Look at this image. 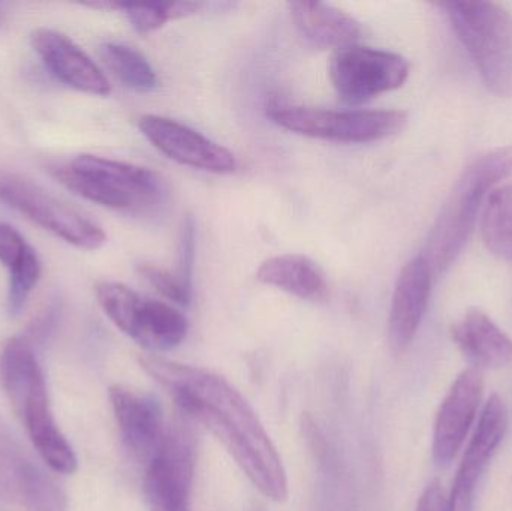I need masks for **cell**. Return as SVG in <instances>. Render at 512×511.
<instances>
[{
	"mask_svg": "<svg viewBox=\"0 0 512 511\" xmlns=\"http://www.w3.org/2000/svg\"><path fill=\"white\" fill-rule=\"evenodd\" d=\"M110 402L120 437L135 461L146 467L167 441L171 425L158 402L123 386L110 389Z\"/></svg>",
	"mask_w": 512,
	"mask_h": 511,
	"instance_id": "cell-14",
	"label": "cell"
},
{
	"mask_svg": "<svg viewBox=\"0 0 512 511\" xmlns=\"http://www.w3.org/2000/svg\"><path fill=\"white\" fill-rule=\"evenodd\" d=\"M0 386L42 461L56 473H75L77 456L54 420L41 365L24 339H9L0 351Z\"/></svg>",
	"mask_w": 512,
	"mask_h": 511,
	"instance_id": "cell-3",
	"label": "cell"
},
{
	"mask_svg": "<svg viewBox=\"0 0 512 511\" xmlns=\"http://www.w3.org/2000/svg\"><path fill=\"white\" fill-rule=\"evenodd\" d=\"M508 408L499 395L490 396L480 414L447 497V511H474L475 491L508 431Z\"/></svg>",
	"mask_w": 512,
	"mask_h": 511,
	"instance_id": "cell-11",
	"label": "cell"
},
{
	"mask_svg": "<svg viewBox=\"0 0 512 511\" xmlns=\"http://www.w3.org/2000/svg\"><path fill=\"white\" fill-rule=\"evenodd\" d=\"M96 297L114 326L150 354L174 350L188 336V318L182 312L119 282L96 285Z\"/></svg>",
	"mask_w": 512,
	"mask_h": 511,
	"instance_id": "cell-6",
	"label": "cell"
},
{
	"mask_svg": "<svg viewBox=\"0 0 512 511\" xmlns=\"http://www.w3.org/2000/svg\"><path fill=\"white\" fill-rule=\"evenodd\" d=\"M140 275L158 291L162 296L167 297L171 302L179 306H189L192 300V287L186 285L179 276L171 273L170 270L153 264H143L138 267Z\"/></svg>",
	"mask_w": 512,
	"mask_h": 511,
	"instance_id": "cell-25",
	"label": "cell"
},
{
	"mask_svg": "<svg viewBox=\"0 0 512 511\" xmlns=\"http://www.w3.org/2000/svg\"><path fill=\"white\" fill-rule=\"evenodd\" d=\"M195 446L191 434L171 425L161 452L144 467V497L150 511H192Z\"/></svg>",
	"mask_w": 512,
	"mask_h": 511,
	"instance_id": "cell-10",
	"label": "cell"
},
{
	"mask_svg": "<svg viewBox=\"0 0 512 511\" xmlns=\"http://www.w3.org/2000/svg\"><path fill=\"white\" fill-rule=\"evenodd\" d=\"M291 12L300 32L318 47H351L363 33L352 15L328 3L294 2Z\"/></svg>",
	"mask_w": 512,
	"mask_h": 511,
	"instance_id": "cell-19",
	"label": "cell"
},
{
	"mask_svg": "<svg viewBox=\"0 0 512 511\" xmlns=\"http://www.w3.org/2000/svg\"><path fill=\"white\" fill-rule=\"evenodd\" d=\"M432 281V272L421 255L400 270L388 315V341L396 353H403L417 336L429 306Z\"/></svg>",
	"mask_w": 512,
	"mask_h": 511,
	"instance_id": "cell-16",
	"label": "cell"
},
{
	"mask_svg": "<svg viewBox=\"0 0 512 511\" xmlns=\"http://www.w3.org/2000/svg\"><path fill=\"white\" fill-rule=\"evenodd\" d=\"M451 335L477 371L502 369L512 363V339L481 309H468L454 324Z\"/></svg>",
	"mask_w": 512,
	"mask_h": 511,
	"instance_id": "cell-17",
	"label": "cell"
},
{
	"mask_svg": "<svg viewBox=\"0 0 512 511\" xmlns=\"http://www.w3.org/2000/svg\"><path fill=\"white\" fill-rule=\"evenodd\" d=\"M42 275L41 260L35 249L29 246L26 254L20 261L9 269V287H8V312L11 317H17L29 299L32 291L38 285Z\"/></svg>",
	"mask_w": 512,
	"mask_h": 511,
	"instance_id": "cell-24",
	"label": "cell"
},
{
	"mask_svg": "<svg viewBox=\"0 0 512 511\" xmlns=\"http://www.w3.org/2000/svg\"><path fill=\"white\" fill-rule=\"evenodd\" d=\"M483 374L465 369L454 380L436 414L432 453L439 467H447L465 446L483 399Z\"/></svg>",
	"mask_w": 512,
	"mask_h": 511,
	"instance_id": "cell-13",
	"label": "cell"
},
{
	"mask_svg": "<svg viewBox=\"0 0 512 511\" xmlns=\"http://www.w3.org/2000/svg\"><path fill=\"white\" fill-rule=\"evenodd\" d=\"M54 177L84 200L122 212H147L164 200V183L149 168L95 155H78Z\"/></svg>",
	"mask_w": 512,
	"mask_h": 511,
	"instance_id": "cell-4",
	"label": "cell"
},
{
	"mask_svg": "<svg viewBox=\"0 0 512 511\" xmlns=\"http://www.w3.org/2000/svg\"><path fill=\"white\" fill-rule=\"evenodd\" d=\"M267 114L286 131L336 143L384 140L402 131L408 122L406 114L396 110L334 111L274 105Z\"/></svg>",
	"mask_w": 512,
	"mask_h": 511,
	"instance_id": "cell-7",
	"label": "cell"
},
{
	"mask_svg": "<svg viewBox=\"0 0 512 511\" xmlns=\"http://www.w3.org/2000/svg\"><path fill=\"white\" fill-rule=\"evenodd\" d=\"M30 41L33 50L56 80L90 95L107 96L111 92L104 72L68 36L41 27L33 30Z\"/></svg>",
	"mask_w": 512,
	"mask_h": 511,
	"instance_id": "cell-15",
	"label": "cell"
},
{
	"mask_svg": "<svg viewBox=\"0 0 512 511\" xmlns=\"http://www.w3.org/2000/svg\"><path fill=\"white\" fill-rule=\"evenodd\" d=\"M140 365L186 416L227 449L265 498L274 503L288 498L282 458L248 399L230 381L209 369L159 354H144Z\"/></svg>",
	"mask_w": 512,
	"mask_h": 511,
	"instance_id": "cell-1",
	"label": "cell"
},
{
	"mask_svg": "<svg viewBox=\"0 0 512 511\" xmlns=\"http://www.w3.org/2000/svg\"><path fill=\"white\" fill-rule=\"evenodd\" d=\"M490 92L512 98V12L495 2L439 3Z\"/></svg>",
	"mask_w": 512,
	"mask_h": 511,
	"instance_id": "cell-5",
	"label": "cell"
},
{
	"mask_svg": "<svg viewBox=\"0 0 512 511\" xmlns=\"http://www.w3.org/2000/svg\"><path fill=\"white\" fill-rule=\"evenodd\" d=\"M481 234L493 255L512 263V185L496 188L487 198Z\"/></svg>",
	"mask_w": 512,
	"mask_h": 511,
	"instance_id": "cell-20",
	"label": "cell"
},
{
	"mask_svg": "<svg viewBox=\"0 0 512 511\" xmlns=\"http://www.w3.org/2000/svg\"><path fill=\"white\" fill-rule=\"evenodd\" d=\"M0 201L75 248L96 251L107 242L101 225L23 177L0 174Z\"/></svg>",
	"mask_w": 512,
	"mask_h": 511,
	"instance_id": "cell-8",
	"label": "cell"
},
{
	"mask_svg": "<svg viewBox=\"0 0 512 511\" xmlns=\"http://www.w3.org/2000/svg\"><path fill=\"white\" fill-rule=\"evenodd\" d=\"M138 128L159 152L186 167L216 174L234 173L239 167L230 149L170 117L147 114Z\"/></svg>",
	"mask_w": 512,
	"mask_h": 511,
	"instance_id": "cell-12",
	"label": "cell"
},
{
	"mask_svg": "<svg viewBox=\"0 0 512 511\" xmlns=\"http://www.w3.org/2000/svg\"><path fill=\"white\" fill-rule=\"evenodd\" d=\"M101 57L107 68L125 86L137 92H152L158 87V75L149 60L126 44L107 42L101 47Z\"/></svg>",
	"mask_w": 512,
	"mask_h": 511,
	"instance_id": "cell-21",
	"label": "cell"
},
{
	"mask_svg": "<svg viewBox=\"0 0 512 511\" xmlns=\"http://www.w3.org/2000/svg\"><path fill=\"white\" fill-rule=\"evenodd\" d=\"M415 511H447V497L441 483L432 482L427 485L418 500Z\"/></svg>",
	"mask_w": 512,
	"mask_h": 511,
	"instance_id": "cell-27",
	"label": "cell"
},
{
	"mask_svg": "<svg viewBox=\"0 0 512 511\" xmlns=\"http://www.w3.org/2000/svg\"><path fill=\"white\" fill-rule=\"evenodd\" d=\"M512 173V146L489 150L466 165L430 228L421 257L433 276L447 272L465 249L478 215L496 186Z\"/></svg>",
	"mask_w": 512,
	"mask_h": 511,
	"instance_id": "cell-2",
	"label": "cell"
},
{
	"mask_svg": "<svg viewBox=\"0 0 512 511\" xmlns=\"http://www.w3.org/2000/svg\"><path fill=\"white\" fill-rule=\"evenodd\" d=\"M36 465L0 423V498L20 503L21 492Z\"/></svg>",
	"mask_w": 512,
	"mask_h": 511,
	"instance_id": "cell-22",
	"label": "cell"
},
{
	"mask_svg": "<svg viewBox=\"0 0 512 511\" xmlns=\"http://www.w3.org/2000/svg\"><path fill=\"white\" fill-rule=\"evenodd\" d=\"M256 278L298 299L325 302L330 297L327 279L321 267L300 254L277 255L262 261Z\"/></svg>",
	"mask_w": 512,
	"mask_h": 511,
	"instance_id": "cell-18",
	"label": "cell"
},
{
	"mask_svg": "<svg viewBox=\"0 0 512 511\" xmlns=\"http://www.w3.org/2000/svg\"><path fill=\"white\" fill-rule=\"evenodd\" d=\"M29 243L11 225L0 222V263L12 269L29 249Z\"/></svg>",
	"mask_w": 512,
	"mask_h": 511,
	"instance_id": "cell-26",
	"label": "cell"
},
{
	"mask_svg": "<svg viewBox=\"0 0 512 511\" xmlns=\"http://www.w3.org/2000/svg\"><path fill=\"white\" fill-rule=\"evenodd\" d=\"M408 60L378 48H340L331 57L330 78L337 95L349 104H361L382 93L399 89L408 80Z\"/></svg>",
	"mask_w": 512,
	"mask_h": 511,
	"instance_id": "cell-9",
	"label": "cell"
},
{
	"mask_svg": "<svg viewBox=\"0 0 512 511\" xmlns=\"http://www.w3.org/2000/svg\"><path fill=\"white\" fill-rule=\"evenodd\" d=\"M203 3L198 2H111V9L125 12L137 32L150 33L161 29L168 21L197 14Z\"/></svg>",
	"mask_w": 512,
	"mask_h": 511,
	"instance_id": "cell-23",
	"label": "cell"
}]
</instances>
